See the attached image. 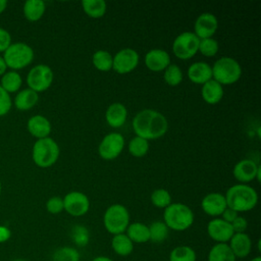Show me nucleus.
I'll list each match as a JSON object with an SVG mask.
<instances>
[{
	"label": "nucleus",
	"mask_w": 261,
	"mask_h": 261,
	"mask_svg": "<svg viewBox=\"0 0 261 261\" xmlns=\"http://www.w3.org/2000/svg\"><path fill=\"white\" fill-rule=\"evenodd\" d=\"M133 129L136 136L147 141L157 140L163 137L168 129L166 117L154 109H143L133 118Z\"/></svg>",
	"instance_id": "f257e3e1"
},
{
	"label": "nucleus",
	"mask_w": 261,
	"mask_h": 261,
	"mask_svg": "<svg viewBox=\"0 0 261 261\" xmlns=\"http://www.w3.org/2000/svg\"><path fill=\"white\" fill-rule=\"evenodd\" d=\"M226 206L236 212H248L258 203V194L254 188L246 184H236L228 188L225 195Z\"/></svg>",
	"instance_id": "f03ea898"
},
{
	"label": "nucleus",
	"mask_w": 261,
	"mask_h": 261,
	"mask_svg": "<svg viewBox=\"0 0 261 261\" xmlns=\"http://www.w3.org/2000/svg\"><path fill=\"white\" fill-rule=\"evenodd\" d=\"M194 220L193 210L184 203H171L163 212V222L174 231L187 230L193 225Z\"/></svg>",
	"instance_id": "7ed1b4c3"
},
{
	"label": "nucleus",
	"mask_w": 261,
	"mask_h": 261,
	"mask_svg": "<svg viewBox=\"0 0 261 261\" xmlns=\"http://www.w3.org/2000/svg\"><path fill=\"white\" fill-rule=\"evenodd\" d=\"M211 69L212 80L222 87L236 84L242 75L241 64L234 58L228 56L218 58L211 66Z\"/></svg>",
	"instance_id": "20e7f679"
},
{
	"label": "nucleus",
	"mask_w": 261,
	"mask_h": 261,
	"mask_svg": "<svg viewBox=\"0 0 261 261\" xmlns=\"http://www.w3.org/2000/svg\"><path fill=\"white\" fill-rule=\"evenodd\" d=\"M60 149L58 144L50 137L38 139L32 151L35 164L41 168H48L56 163L59 158Z\"/></svg>",
	"instance_id": "39448f33"
},
{
	"label": "nucleus",
	"mask_w": 261,
	"mask_h": 261,
	"mask_svg": "<svg viewBox=\"0 0 261 261\" xmlns=\"http://www.w3.org/2000/svg\"><path fill=\"white\" fill-rule=\"evenodd\" d=\"M130 216L127 208L122 204H112L104 212L103 224L105 229L112 236L125 232Z\"/></svg>",
	"instance_id": "423d86ee"
},
{
	"label": "nucleus",
	"mask_w": 261,
	"mask_h": 261,
	"mask_svg": "<svg viewBox=\"0 0 261 261\" xmlns=\"http://www.w3.org/2000/svg\"><path fill=\"white\" fill-rule=\"evenodd\" d=\"M3 59L7 67L21 69L33 61L34 50L28 44L13 43L4 51Z\"/></svg>",
	"instance_id": "0eeeda50"
},
{
	"label": "nucleus",
	"mask_w": 261,
	"mask_h": 261,
	"mask_svg": "<svg viewBox=\"0 0 261 261\" xmlns=\"http://www.w3.org/2000/svg\"><path fill=\"white\" fill-rule=\"evenodd\" d=\"M200 39L193 32H182L172 42V53L181 60L193 58L198 53Z\"/></svg>",
	"instance_id": "6e6552de"
},
{
	"label": "nucleus",
	"mask_w": 261,
	"mask_h": 261,
	"mask_svg": "<svg viewBox=\"0 0 261 261\" xmlns=\"http://www.w3.org/2000/svg\"><path fill=\"white\" fill-rule=\"evenodd\" d=\"M53 71L46 64H38L34 66L28 73L27 84L29 89L36 93L44 92L50 88L53 82Z\"/></svg>",
	"instance_id": "1a4fd4ad"
},
{
	"label": "nucleus",
	"mask_w": 261,
	"mask_h": 261,
	"mask_svg": "<svg viewBox=\"0 0 261 261\" xmlns=\"http://www.w3.org/2000/svg\"><path fill=\"white\" fill-rule=\"evenodd\" d=\"M124 144V138L121 134L109 133L101 140L98 146V154L104 160H113L121 154Z\"/></svg>",
	"instance_id": "9d476101"
},
{
	"label": "nucleus",
	"mask_w": 261,
	"mask_h": 261,
	"mask_svg": "<svg viewBox=\"0 0 261 261\" xmlns=\"http://www.w3.org/2000/svg\"><path fill=\"white\" fill-rule=\"evenodd\" d=\"M139 53L133 48H122L113 56L112 69L119 74L132 72L139 65Z\"/></svg>",
	"instance_id": "9b49d317"
},
{
	"label": "nucleus",
	"mask_w": 261,
	"mask_h": 261,
	"mask_svg": "<svg viewBox=\"0 0 261 261\" xmlns=\"http://www.w3.org/2000/svg\"><path fill=\"white\" fill-rule=\"evenodd\" d=\"M63 199V209L71 216L80 217L90 210V200L88 196L79 191L67 193Z\"/></svg>",
	"instance_id": "f8f14e48"
},
{
	"label": "nucleus",
	"mask_w": 261,
	"mask_h": 261,
	"mask_svg": "<svg viewBox=\"0 0 261 261\" xmlns=\"http://www.w3.org/2000/svg\"><path fill=\"white\" fill-rule=\"evenodd\" d=\"M261 167L252 159H242L237 162L232 169L233 177L239 184H248L254 179L260 181Z\"/></svg>",
	"instance_id": "ddd939ff"
},
{
	"label": "nucleus",
	"mask_w": 261,
	"mask_h": 261,
	"mask_svg": "<svg viewBox=\"0 0 261 261\" xmlns=\"http://www.w3.org/2000/svg\"><path fill=\"white\" fill-rule=\"evenodd\" d=\"M207 233L216 244H227L234 232L230 223L220 217H215L208 222Z\"/></svg>",
	"instance_id": "4468645a"
},
{
	"label": "nucleus",
	"mask_w": 261,
	"mask_h": 261,
	"mask_svg": "<svg viewBox=\"0 0 261 261\" xmlns=\"http://www.w3.org/2000/svg\"><path fill=\"white\" fill-rule=\"evenodd\" d=\"M218 29L217 17L210 12L201 13L195 20L194 34L201 40L213 38Z\"/></svg>",
	"instance_id": "2eb2a0df"
},
{
	"label": "nucleus",
	"mask_w": 261,
	"mask_h": 261,
	"mask_svg": "<svg viewBox=\"0 0 261 261\" xmlns=\"http://www.w3.org/2000/svg\"><path fill=\"white\" fill-rule=\"evenodd\" d=\"M144 62L149 70L159 72L163 71L171 63V59L167 51L160 48H155L149 50L145 54Z\"/></svg>",
	"instance_id": "dca6fc26"
},
{
	"label": "nucleus",
	"mask_w": 261,
	"mask_h": 261,
	"mask_svg": "<svg viewBox=\"0 0 261 261\" xmlns=\"http://www.w3.org/2000/svg\"><path fill=\"white\" fill-rule=\"evenodd\" d=\"M226 201L224 195L220 193H209L201 201V208L209 216L218 217L226 208Z\"/></svg>",
	"instance_id": "f3484780"
},
{
	"label": "nucleus",
	"mask_w": 261,
	"mask_h": 261,
	"mask_svg": "<svg viewBox=\"0 0 261 261\" xmlns=\"http://www.w3.org/2000/svg\"><path fill=\"white\" fill-rule=\"evenodd\" d=\"M227 244L236 258H245L252 250V240L246 232L233 233Z\"/></svg>",
	"instance_id": "a211bd4d"
},
{
	"label": "nucleus",
	"mask_w": 261,
	"mask_h": 261,
	"mask_svg": "<svg viewBox=\"0 0 261 261\" xmlns=\"http://www.w3.org/2000/svg\"><path fill=\"white\" fill-rule=\"evenodd\" d=\"M189 80L196 85H204L212 80L211 65L204 61H197L192 63L188 68Z\"/></svg>",
	"instance_id": "6ab92c4d"
},
{
	"label": "nucleus",
	"mask_w": 261,
	"mask_h": 261,
	"mask_svg": "<svg viewBox=\"0 0 261 261\" xmlns=\"http://www.w3.org/2000/svg\"><path fill=\"white\" fill-rule=\"evenodd\" d=\"M127 118V109L120 102L111 103L105 112V119L109 126L113 128L121 127Z\"/></svg>",
	"instance_id": "aec40b11"
},
{
	"label": "nucleus",
	"mask_w": 261,
	"mask_h": 261,
	"mask_svg": "<svg viewBox=\"0 0 261 261\" xmlns=\"http://www.w3.org/2000/svg\"><path fill=\"white\" fill-rule=\"evenodd\" d=\"M27 126L29 133L37 139L47 138L51 133V123L49 119L40 114L32 116L28 120Z\"/></svg>",
	"instance_id": "412c9836"
},
{
	"label": "nucleus",
	"mask_w": 261,
	"mask_h": 261,
	"mask_svg": "<svg viewBox=\"0 0 261 261\" xmlns=\"http://www.w3.org/2000/svg\"><path fill=\"white\" fill-rule=\"evenodd\" d=\"M201 97L207 104L215 105L219 103L223 97V87L214 80H210L202 85Z\"/></svg>",
	"instance_id": "4be33fe9"
},
{
	"label": "nucleus",
	"mask_w": 261,
	"mask_h": 261,
	"mask_svg": "<svg viewBox=\"0 0 261 261\" xmlns=\"http://www.w3.org/2000/svg\"><path fill=\"white\" fill-rule=\"evenodd\" d=\"M129 240L135 244H144L150 240L149 227L143 222H132L128 224L125 232Z\"/></svg>",
	"instance_id": "5701e85b"
},
{
	"label": "nucleus",
	"mask_w": 261,
	"mask_h": 261,
	"mask_svg": "<svg viewBox=\"0 0 261 261\" xmlns=\"http://www.w3.org/2000/svg\"><path fill=\"white\" fill-rule=\"evenodd\" d=\"M39 100V95L31 89H24L18 92L14 98V105L18 110H29L32 109Z\"/></svg>",
	"instance_id": "b1692460"
},
{
	"label": "nucleus",
	"mask_w": 261,
	"mask_h": 261,
	"mask_svg": "<svg viewBox=\"0 0 261 261\" xmlns=\"http://www.w3.org/2000/svg\"><path fill=\"white\" fill-rule=\"evenodd\" d=\"M111 248L115 254L121 257L128 256L134 250V243L123 232L114 234L111 239Z\"/></svg>",
	"instance_id": "393cba45"
},
{
	"label": "nucleus",
	"mask_w": 261,
	"mask_h": 261,
	"mask_svg": "<svg viewBox=\"0 0 261 261\" xmlns=\"http://www.w3.org/2000/svg\"><path fill=\"white\" fill-rule=\"evenodd\" d=\"M45 10L46 5L42 0H28L23 5V14L30 21H37L41 19Z\"/></svg>",
	"instance_id": "a878e982"
},
{
	"label": "nucleus",
	"mask_w": 261,
	"mask_h": 261,
	"mask_svg": "<svg viewBox=\"0 0 261 261\" xmlns=\"http://www.w3.org/2000/svg\"><path fill=\"white\" fill-rule=\"evenodd\" d=\"M84 12L91 18H101L107 11V4L104 0H84L82 1Z\"/></svg>",
	"instance_id": "bb28decb"
},
{
	"label": "nucleus",
	"mask_w": 261,
	"mask_h": 261,
	"mask_svg": "<svg viewBox=\"0 0 261 261\" xmlns=\"http://www.w3.org/2000/svg\"><path fill=\"white\" fill-rule=\"evenodd\" d=\"M228 244H215L208 253L207 261H236Z\"/></svg>",
	"instance_id": "cd10ccee"
},
{
	"label": "nucleus",
	"mask_w": 261,
	"mask_h": 261,
	"mask_svg": "<svg viewBox=\"0 0 261 261\" xmlns=\"http://www.w3.org/2000/svg\"><path fill=\"white\" fill-rule=\"evenodd\" d=\"M92 63L99 71H109L112 69L113 56L106 50H97L92 56Z\"/></svg>",
	"instance_id": "c85d7f7f"
},
{
	"label": "nucleus",
	"mask_w": 261,
	"mask_h": 261,
	"mask_svg": "<svg viewBox=\"0 0 261 261\" xmlns=\"http://www.w3.org/2000/svg\"><path fill=\"white\" fill-rule=\"evenodd\" d=\"M196 251L190 246H177L169 254L168 261H196Z\"/></svg>",
	"instance_id": "c756f323"
},
{
	"label": "nucleus",
	"mask_w": 261,
	"mask_h": 261,
	"mask_svg": "<svg viewBox=\"0 0 261 261\" xmlns=\"http://www.w3.org/2000/svg\"><path fill=\"white\" fill-rule=\"evenodd\" d=\"M148 227H149V237H150L149 241L153 243H162L167 239L169 228L166 226V224L163 221H160V220L154 221Z\"/></svg>",
	"instance_id": "7c9ffc66"
},
{
	"label": "nucleus",
	"mask_w": 261,
	"mask_h": 261,
	"mask_svg": "<svg viewBox=\"0 0 261 261\" xmlns=\"http://www.w3.org/2000/svg\"><path fill=\"white\" fill-rule=\"evenodd\" d=\"M21 76L16 71H8L2 75L1 88L8 94L17 92L21 86Z\"/></svg>",
	"instance_id": "2f4dec72"
},
{
	"label": "nucleus",
	"mask_w": 261,
	"mask_h": 261,
	"mask_svg": "<svg viewBox=\"0 0 261 261\" xmlns=\"http://www.w3.org/2000/svg\"><path fill=\"white\" fill-rule=\"evenodd\" d=\"M127 150L129 152V154L134 157L137 158H141L144 157L145 155H147L148 151H149V141L135 136L127 145Z\"/></svg>",
	"instance_id": "473e14b6"
},
{
	"label": "nucleus",
	"mask_w": 261,
	"mask_h": 261,
	"mask_svg": "<svg viewBox=\"0 0 261 261\" xmlns=\"http://www.w3.org/2000/svg\"><path fill=\"white\" fill-rule=\"evenodd\" d=\"M163 79L168 86L175 87V86H178L182 82L184 73L177 64L170 63L163 70Z\"/></svg>",
	"instance_id": "72a5a7b5"
},
{
	"label": "nucleus",
	"mask_w": 261,
	"mask_h": 261,
	"mask_svg": "<svg viewBox=\"0 0 261 261\" xmlns=\"http://www.w3.org/2000/svg\"><path fill=\"white\" fill-rule=\"evenodd\" d=\"M70 238L77 247H86L90 242V231L83 224H75L70 231Z\"/></svg>",
	"instance_id": "f704fd0d"
},
{
	"label": "nucleus",
	"mask_w": 261,
	"mask_h": 261,
	"mask_svg": "<svg viewBox=\"0 0 261 261\" xmlns=\"http://www.w3.org/2000/svg\"><path fill=\"white\" fill-rule=\"evenodd\" d=\"M80 252L73 247H61L58 248L52 256L53 261H80Z\"/></svg>",
	"instance_id": "c9c22d12"
},
{
	"label": "nucleus",
	"mask_w": 261,
	"mask_h": 261,
	"mask_svg": "<svg viewBox=\"0 0 261 261\" xmlns=\"http://www.w3.org/2000/svg\"><path fill=\"white\" fill-rule=\"evenodd\" d=\"M150 199H151V203L153 204V206L160 208V209H165L172 203L171 195L165 189L154 190L151 194Z\"/></svg>",
	"instance_id": "e433bc0d"
},
{
	"label": "nucleus",
	"mask_w": 261,
	"mask_h": 261,
	"mask_svg": "<svg viewBox=\"0 0 261 261\" xmlns=\"http://www.w3.org/2000/svg\"><path fill=\"white\" fill-rule=\"evenodd\" d=\"M219 44L214 38L201 39L199 42L198 52L205 57H213L218 53Z\"/></svg>",
	"instance_id": "4c0bfd02"
},
{
	"label": "nucleus",
	"mask_w": 261,
	"mask_h": 261,
	"mask_svg": "<svg viewBox=\"0 0 261 261\" xmlns=\"http://www.w3.org/2000/svg\"><path fill=\"white\" fill-rule=\"evenodd\" d=\"M46 209L51 214H59L60 212H62L64 210L63 209V199L58 196L51 197L46 202Z\"/></svg>",
	"instance_id": "58836bf2"
},
{
	"label": "nucleus",
	"mask_w": 261,
	"mask_h": 261,
	"mask_svg": "<svg viewBox=\"0 0 261 261\" xmlns=\"http://www.w3.org/2000/svg\"><path fill=\"white\" fill-rule=\"evenodd\" d=\"M11 98L9 94L0 86V116L7 114L11 108Z\"/></svg>",
	"instance_id": "ea45409f"
},
{
	"label": "nucleus",
	"mask_w": 261,
	"mask_h": 261,
	"mask_svg": "<svg viewBox=\"0 0 261 261\" xmlns=\"http://www.w3.org/2000/svg\"><path fill=\"white\" fill-rule=\"evenodd\" d=\"M231 227L233 229L234 233H239V232H245L247 227H248V221L245 217L238 215L237 218L230 223Z\"/></svg>",
	"instance_id": "a19ab883"
},
{
	"label": "nucleus",
	"mask_w": 261,
	"mask_h": 261,
	"mask_svg": "<svg viewBox=\"0 0 261 261\" xmlns=\"http://www.w3.org/2000/svg\"><path fill=\"white\" fill-rule=\"evenodd\" d=\"M11 45V36L10 34L0 28V52H4Z\"/></svg>",
	"instance_id": "79ce46f5"
},
{
	"label": "nucleus",
	"mask_w": 261,
	"mask_h": 261,
	"mask_svg": "<svg viewBox=\"0 0 261 261\" xmlns=\"http://www.w3.org/2000/svg\"><path fill=\"white\" fill-rule=\"evenodd\" d=\"M238 215H239L238 212H236V211L232 210L231 208L226 207L225 210L222 212V214H221L220 216H221V219H223L224 221H226V222H228V223H231V222L237 218Z\"/></svg>",
	"instance_id": "37998d69"
},
{
	"label": "nucleus",
	"mask_w": 261,
	"mask_h": 261,
	"mask_svg": "<svg viewBox=\"0 0 261 261\" xmlns=\"http://www.w3.org/2000/svg\"><path fill=\"white\" fill-rule=\"evenodd\" d=\"M11 237V231L8 227L0 225V244L7 242Z\"/></svg>",
	"instance_id": "c03bdc74"
},
{
	"label": "nucleus",
	"mask_w": 261,
	"mask_h": 261,
	"mask_svg": "<svg viewBox=\"0 0 261 261\" xmlns=\"http://www.w3.org/2000/svg\"><path fill=\"white\" fill-rule=\"evenodd\" d=\"M6 68H7V66H6V64L4 62V59H3V57L0 56V75L4 74Z\"/></svg>",
	"instance_id": "a18cd8bd"
},
{
	"label": "nucleus",
	"mask_w": 261,
	"mask_h": 261,
	"mask_svg": "<svg viewBox=\"0 0 261 261\" xmlns=\"http://www.w3.org/2000/svg\"><path fill=\"white\" fill-rule=\"evenodd\" d=\"M91 261H114V260L109 257H106V256H97L94 259H92Z\"/></svg>",
	"instance_id": "49530a36"
},
{
	"label": "nucleus",
	"mask_w": 261,
	"mask_h": 261,
	"mask_svg": "<svg viewBox=\"0 0 261 261\" xmlns=\"http://www.w3.org/2000/svg\"><path fill=\"white\" fill-rule=\"evenodd\" d=\"M7 6V1L6 0H0V13H2Z\"/></svg>",
	"instance_id": "de8ad7c7"
},
{
	"label": "nucleus",
	"mask_w": 261,
	"mask_h": 261,
	"mask_svg": "<svg viewBox=\"0 0 261 261\" xmlns=\"http://www.w3.org/2000/svg\"><path fill=\"white\" fill-rule=\"evenodd\" d=\"M250 261H261V257L260 256H256V257L252 258Z\"/></svg>",
	"instance_id": "09e8293b"
},
{
	"label": "nucleus",
	"mask_w": 261,
	"mask_h": 261,
	"mask_svg": "<svg viewBox=\"0 0 261 261\" xmlns=\"http://www.w3.org/2000/svg\"><path fill=\"white\" fill-rule=\"evenodd\" d=\"M13 261H28V260H25V259H21V258H18V259H15V260H13Z\"/></svg>",
	"instance_id": "8fccbe9b"
},
{
	"label": "nucleus",
	"mask_w": 261,
	"mask_h": 261,
	"mask_svg": "<svg viewBox=\"0 0 261 261\" xmlns=\"http://www.w3.org/2000/svg\"><path fill=\"white\" fill-rule=\"evenodd\" d=\"M0 193H1V182H0Z\"/></svg>",
	"instance_id": "3c124183"
}]
</instances>
